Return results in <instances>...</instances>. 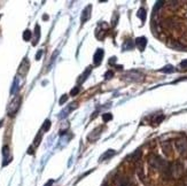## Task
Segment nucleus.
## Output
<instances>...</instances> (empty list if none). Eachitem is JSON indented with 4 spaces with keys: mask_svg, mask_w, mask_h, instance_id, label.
Listing matches in <instances>:
<instances>
[{
    "mask_svg": "<svg viewBox=\"0 0 187 186\" xmlns=\"http://www.w3.org/2000/svg\"><path fill=\"white\" fill-rule=\"evenodd\" d=\"M78 92H79V86H76V87H74V88L71 90L70 95H73V97H74V95H76V94H77Z\"/></svg>",
    "mask_w": 187,
    "mask_h": 186,
    "instance_id": "nucleus-19",
    "label": "nucleus"
},
{
    "mask_svg": "<svg viewBox=\"0 0 187 186\" xmlns=\"http://www.w3.org/2000/svg\"><path fill=\"white\" fill-rule=\"evenodd\" d=\"M132 46H133V44L131 43V40H127L126 41V44H124L125 50H130V48H132Z\"/></svg>",
    "mask_w": 187,
    "mask_h": 186,
    "instance_id": "nucleus-21",
    "label": "nucleus"
},
{
    "mask_svg": "<svg viewBox=\"0 0 187 186\" xmlns=\"http://www.w3.org/2000/svg\"><path fill=\"white\" fill-rule=\"evenodd\" d=\"M102 58H103V50H102V48H98V51H96L95 54H94V59H93L94 64H95V66H99V64L101 63Z\"/></svg>",
    "mask_w": 187,
    "mask_h": 186,
    "instance_id": "nucleus-4",
    "label": "nucleus"
},
{
    "mask_svg": "<svg viewBox=\"0 0 187 186\" xmlns=\"http://www.w3.org/2000/svg\"><path fill=\"white\" fill-rule=\"evenodd\" d=\"M2 155H4V159H8L9 156V148H8V146H5L4 148H2Z\"/></svg>",
    "mask_w": 187,
    "mask_h": 186,
    "instance_id": "nucleus-15",
    "label": "nucleus"
},
{
    "mask_svg": "<svg viewBox=\"0 0 187 186\" xmlns=\"http://www.w3.org/2000/svg\"><path fill=\"white\" fill-rule=\"evenodd\" d=\"M39 36H40V28L39 25L37 24L36 25V29H34V45H37V43H38V40H39Z\"/></svg>",
    "mask_w": 187,
    "mask_h": 186,
    "instance_id": "nucleus-9",
    "label": "nucleus"
},
{
    "mask_svg": "<svg viewBox=\"0 0 187 186\" xmlns=\"http://www.w3.org/2000/svg\"><path fill=\"white\" fill-rule=\"evenodd\" d=\"M177 151L179 152L182 155L186 156L187 155V139H178L175 143Z\"/></svg>",
    "mask_w": 187,
    "mask_h": 186,
    "instance_id": "nucleus-3",
    "label": "nucleus"
},
{
    "mask_svg": "<svg viewBox=\"0 0 187 186\" xmlns=\"http://www.w3.org/2000/svg\"><path fill=\"white\" fill-rule=\"evenodd\" d=\"M20 105H21V97H16L15 99L11 101L9 107H8V114H9V116H14L16 114V111L20 108Z\"/></svg>",
    "mask_w": 187,
    "mask_h": 186,
    "instance_id": "nucleus-2",
    "label": "nucleus"
},
{
    "mask_svg": "<svg viewBox=\"0 0 187 186\" xmlns=\"http://www.w3.org/2000/svg\"><path fill=\"white\" fill-rule=\"evenodd\" d=\"M164 120V115H162V114H159V115H155L153 118V123L155 124H160V123L162 122Z\"/></svg>",
    "mask_w": 187,
    "mask_h": 186,
    "instance_id": "nucleus-10",
    "label": "nucleus"
},
{
    "mask_svg": "<svg viewBox=\"0 0 187 186\" xmlns=\"http://www.w3.org/2000/svg\"><path fill=\"white\" fill-rule=\"evenodd\" d=\"M105 76H106V78H108V79H109V78H111V77L114 76V72L111 71V70H108Z\"/></svg>",
    "mask_w": 187,
    "mask_h": 186,
    "instance_id": "nucleus-23",
    "label": "nucleus"
},
{
    "mask_svg": "<svg viewBox=\"0 0 187 186\" xmlns=\"http://www.w3.org/2000/svg\"><path fill=\"white\" fill-rule=\"evenodd\" d=\"M41 55H43V50H40L39 52L37 53V55H36V60H39Z\"/></svg>",
    "mask_w": 187,
    "mask_h": 186,
    "instance_id": "nucleus-24",
    "label": "nucleus"
},
{
    "mask_svg": "<svg viewBox=\"0 0 187 186\" xmlns=\"http://www.w3.org/2000/svg\"><path fill=\"white\" fill-rule=\"evenodd\" d=\"M52 184H53V180H50V181H47V183H46L45 186H52Z\"/></svg>",
    "mask_w": 187,
    "mask_h": 186,
    "instance_id": "nucleus-25",
    "label": "nucleus"
},
{
    "mask_svg": "<svg viewBox=\"0 0 187 186\" xmlns=\"http://www.w3.org/2000/svg\"><path fill=\"white\" fill-rule=\"evenodd\" d=\"M137 15H138V18H140L141 21H145V20H146V11H145L143 8H140Z\"/></svg>",
    "mask_w": 187,
    "mask_h": 186,
    "instance_id": "nucleus-13",
    "label": "nucleus"
},
{
    "mask_svg": "<svg viewBox=\"0 0 187 186\" xmlns=\"http://www.w3.org/2000/svg\"><path fill=\"white\" fill-rule=\"evenodd\" d=\"M136 45L140 51H143L146 45H147V39L145 37H138L136 39Z\"/></svg>",
    "mask_w": 187,
    "mask_h": 186,
    "instance_id": "nucleus-5",
    "label": "nucleus"
},
{
    "mask_svg": "<svg viewBox=\"0 0 187 186\" xmlns=\"http://www.w3.org/2000/svg\"><path fill=\"white\" fill-rule=\"evenodd\" d=\"M184 172V165L182 163H180L179 161L175 162L173 164H170V168H169V177L172 178H179Z\"/></svg>",
    "mask_w": 187,
    "mask_h": 186,
    "instance_id": "nucleus-1",
    "label": "nucleus"
},
{
    "mask_svg": "<svg viewBox=\"0 0 187 186\" xmlns=\"http://www.w3.org/2000/svg\"><path fill=\"white\" fill-rule=\"evenodd\" d=\"M91 67H89V68H87V69L85 70V71H84V74H83V75L80 76V77H82V78H80L79 79V83H83V82L85 81L86 78H87V76L90 75V72H91Z\"/></svg>",
    "mask_w": 187,
    "mask_h": 186,
    "instance_id": "nucleus-11",
    "label": "nucleus"
},
{
    "mask_svg": "<svg viewBox=\"0 0 187 186\" xmlns=\"http://www.w3.org/2000/svg\"><path fill=\"white\" fill-rule=\"evenodd\" d=\"M101 186H109V184H108V183H103Z\"/></svg>",
    "mask_w": 187,
    "mask_h": 186,
    "instance_id": "nucleus-26",
    "label": "nucleus"
},
{
    "mask_svg": "<svg viewBox=\"0 0 187 186\" xmlns=\"http://www.w3.org/2000/svg\"><path fill=\"white\" fill-rule=\"evenodd\" d=\"M40 139H41V136H40V133L36 137V139H34V146H38L40 143Z\"/></svg>",
    "mask_w": 187,
    "mask_h": 186,
    "instance_id": "nucleus-22",
    "label": "nucleus"
},
{
    "mask_svg": "<svg viewBox=\"0 0 187 186\" xmlns=\"http://www.w3.org/2000/svg\"><path fill=\"white\" fill-rule=\"evenodd\" d=\"M162 149H163L165 155L169 156L171 154V152H172V146H171L170 141H164V143H162Z\"/></svg>",
    "mask_w": 187,
    "mask_h": 186,
    "instance_id": "nucleus-7",
    "label": "nucleus"
},
{
    "mask_svg": "<svg viewBox=\"0 0 187 186\" xmlns=\"http://www.w3.org/2000/svg\"><path fill=\"white\" fill-rule=\"evenodd\" d=\"M179 68L182 70H187V60H184L182 63L179 64Z\"/></svg>",
    "mask_w": 187,
    "mask_h": 186,
    "instance_id": "nucleus-18",
    "label": "nucleus"
},
{
    "mask_svg": "<svg viewBox=\"0 0 187 186\" xmlns=\"http://www.w3.org/2000/svg\"><path fill=\"white\" fill-rule=\"evenodd\" d=\"M113 118V116H111V114H103V116H102V120L105 121V122H108V121H110Z\"/></svg>",
    "mask_w": 187,
    "mask_h": 186,
    "instance_id": "nucleus-17",
    "label": "nucleus"
},
{
    "mask_svg": "<svg viewBox=\"0 0 187 186\" xmlns=\"http://www.w3.org/2000/svg\"><path fill=\"white\" fill-rule=\"evenodd\" d=\"M91 6H87L83 11V14H82V18H80V21H82V23H85L86 21L89 20V18H91Z\"/></svg>",
    "mask_w": 187,
    "mask_h": 186,
    "instance_id": "nucleus-6",
    "label": "nucleus"
},
{
    "mask_svg": "<svg viewBox=\"0 0 187 186\" xmlns=\"http://www.w3.org/2000/svg\"><path fill=\"white\" fill-rule=\"evenodd\" d=\"M115 154H116V152L114 151V149H108L107 152H105V153L101 155V157H100V161H106V160H109V159H111Z\"/></svg>",
    "mask_w": 187,
    "mask_h": 186,
    "instance_id": "nucleus-8",
    "label": "nucleus"
},
{
    "mask_svg": "<svg viewBox=\"0 0 187 186\" xmlns=\"http://www.w3.org/2000/svg\"><path fill=\"white\" fill-rule=\"evenodd\" d=\"M50 127H51V121L50 120H46L44 125H43V131H48Z\"/></svg>",
    "mask_w": 187,
    "mask_h": 186,
    "instance_id": "nucleus-16",
    "label": "nucleus"
},
{
    "mask_svg": "<svg viewBox=\"0 0 187 186\" xmlns=\"http://www.w3.org/2000/svg\"><path fill=\"white\" fill-rule=\"evenodd\" d=\"M31 36H32L31 31H30V30H25V31L23 32V39L25 41H29L31 39Z\"/></svg>",
    "mask_w": 187,
    "mask_h": 186,
    "instance_id": "nucleus-14",
    "label": "nucleus"
},
{
    "mask_svg": "<svg viewBox=\"0 0 187 186\" xmlns=\"http://www.w3.org/2000/svg\"><path fill=\"white\" fill-rule=\"evenodd\" d=\"M185 186H187V185H185Z\"/></svg>",
    "mask_w": 187,
    "mask_h": 186,
    "instance_id": "nucleus-27",
    "label": "nucleus"
},
{
    "mask_svg": "<svg viewBox=\"0 0 187 186\" xmlns=\"http://www.w3.org/2000/svg\"><path fill=\"white\" fill-rule=\"evenodd\" d=\"M161 71H162V72H166V74H170V72H173V71H175V68H173L172 66H170V64H168V66H165L164 68H162Z\"/></svg>",
    "mask_w": 187,
    "mask_h": 186,
    "instance_id": "nucleus-12",
    "label": "nucleus"
},
{
    "mask_svg": "<svg viewBox=\"0 0 187 186\" xmlns=\"http://www.w3.org/2000/svg\"><path fill=\"white\" fill-rule=\"evenodd\" d=\"M67 100H68V95H67V94H63L62 98L60 99V101H59V102H60V105H63V104H64Z\"/></svg>",
    "mask_w": 187,
    "mask_h": 186,
    "instance_id": "nucleus-20",
    "label": "nucleus"
}]
</instances>
